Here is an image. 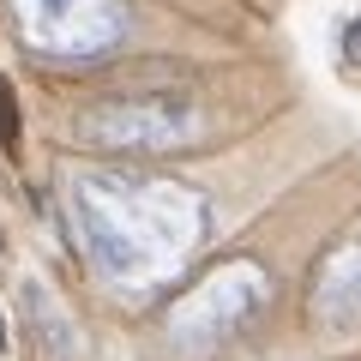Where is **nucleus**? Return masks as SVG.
Listing matches in <instances>:
<instances>
[{
	"mask_svg": "<svg viewBox=\"0 0 361 361\" xmlns=\"http://www.w3.org/2000/svg\"><path fill=\"white\" fill-rule=\"evenodd\" d=\"M313 319L325 331H361V241H343L313 271Z\"/></svg>",
	"mask_w": 361,
	"mask_h": 361,
	"instance_id": "5",
	"label": "nucleus"
},
{
	"mask_svg": "<svg viewBox=\"0 0 361 361\" xmlns=\"http://www.w3.org/2000/svg\"><path fill=\"white\" fill-rule=\"evenodd\" d=\"M265 301H271V271L259 259H223L187 295H175V307L163 313V325H169V337L180 349H217L235 331H247L265 313Z\"/></svg>",
	"mask_w": 361,
	"mask_h": 361,
	"instance_id": "3",
	"label": "nucleus"
},
{
	"mask_svg": "<svg viewBox=\"0 0 361 361\" xmlns=\"http://www.w3.org/2000/svg\"><path fill=\"white\" fill-rule=\"evenodd\" d=\"M66 211H73L78 253L121 295L163 289L193 259L211 223L193 187L163 175H133V169H78L66 180Z\"/></svg>",
	"mask_w": 361,
	"mask_h": 361,
	"instance_id": "1",
	"label": "nucleus"
},
{
	"mask_svg": "<svg viewBox=\"0 0 361 361\" xmlns=\"http://www.w3.org/2000/svg\"><path fill=\"white\" fill-rule=\"evenodd\" d=\"M13 30L49 66H90L127 42L121 0H13Z\"/></svg>",
	"mask_w": 361,
	"mask_h": 361,
	"instance_id": "4",
	"label": "nucleus"
},
{
	"mask_svg": "<svg viewBox=\"0 0 361 361\" xmlns=\"http://www.w3.org/2000/svg\"><path fill=\"white\" fill-rule=\"evenodd\" d=\"M0 139H6V145L18 139V115H13V90H6V78H0Z\"/></svg>",
	"mask_w": 361,
	"mask_h": 361,
	"instance_id": "6",
	"label": "nucleus"
},
{
	"mask_svg": "<svg viewBox=\"0 0 361 361\" xmlns=\"http://www.w3.org/2000/svg\"><path fill=\"white\" fill-rule=\"evenodd\" d=\"M0 343H6V331H0Z\"/></svg>",
	"mask_w": 361,
	"mask_h": 361,
	"instance_id": "8",
	"label": "nucleus"
},
{
	"mask_svg": "<svg viewBox=\"0 0 361 361\" xmlns=\"http://www.w3.org/2000/svg\"><path fill=\"white\" fill-rule=\"evenodd\" d=\"M343 61L361 66V18H349V25H343Z\"/></svg>",
	"mask_w": 361,
	"mask_h": 361,
	"instance_id": "7",
	"label": "nucleus"
},
{
	"mask_svg": "<svg viewBox=\"0 0 361 361\" xmlns=\"http://www.w3.org/2000/svg\"><path fill=\"white\" fill-rule=\"evenodd\" d=\"M73 139L97 157H175L205 139V109L187 90L109 97L73 121Z\"/></svg>",
	"mask_w": 361,
	"mask_h": 361,
	"instance_id": "2",
	"label": "nucleus"
}]
</instances>
